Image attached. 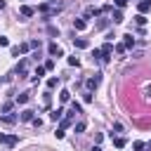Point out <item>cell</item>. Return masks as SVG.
Instances as JSON below:
<instances>
[{"mask_svg":"<svg viewBox=\"0 0 151 151\" xmlns=\"http://www.w3.org/2000/svg\"><path fill=\"white\" fill-rule=\"evenodd\" d=\"M0 9H5V0H0Z\"/></svg>","mask_w":151,"mask_h":151,"instance_id":"f35d334b","label":"cell"},{"mask_svg":"<svg viewBox=\"0 0 151 151\" xmlns=\"http://www.w3.org/2000/svg\"><path fill=\"white\" fill-rule=\"evenodd\" d=\"M113 144H116V149H123V146H125V137H116Z\"/></svg>","mask_w":151,"mask_h":151,"instance_id":"44dd1931","label":"cell"},{"mask_svg":"<svg viewBox=\"0 0 151 151\" xmlns=\"http://www.w3.org/2000/svg\"><path fill=\"white\" fill-rule=\"evenodd\" d=\"M0 120L7 123V125H14V123H17V116H14V113H5V116H0Z\"/></svg>","mask_w":151,"mask_h":151,"instance_id":"7c38bea8","label":"cell"},{"mask_svg":"<svg viewBox=\"0 0 151 151\" xmlns=\"http://www.w3.org/2000/svg\"><path fill=\"white\" fill-rule=\"evenodd\" d=\"M17 142H19L17 134H0V144H5V146H14Z\"/></svg>","mask_w":151,"mask_h":151,"instance_id":"7a4b0ae2","label":"cell"},{"mask_svg":"<svg viewBox=\"0 0 151 151\" xmlns=\"http://www.w3.org/2000/svg\"><path fill=\"white\" fill-rule=\"evenodd\" d=\"M92 151H101V146H99V144H97V146H94V149H92Z\"/></svg>","mask_w":151,"mask_h":151,"instance_id":"74e56055","label":"cell"},{"mask_svg":"<svg viewBox=\"0 0 151 151\" xmlns=\"http://www.w3.org/2000/svg\"><path fill=\"white\" fill-rule=\"evenodd\" d=\"M50 118H52V120H61V118H64V109H54V111L50 113Z\"/></svg>","mask_w":151,"mask_h":151,"instance_id":"9a60e30c","label":"cell"},{"mask_svg":"<svg viewBox=\"0 0 151 151\" xmlns=\"http://www.w3.org/2000/svg\"><path fill=\"white\" fill-rule=\"evenodd\" d=\"M59 123H61V127H59V130H66V127H71V118H68V116H66V118H61Z\"/></svg>","mask_w":151,"mask_h":151,"instance_id":"ffe728a7","label":"cell"},{"mask_svg":"<svg viewBox=\"0 0 151 151\" xmlns=\"http://www.w3.org/2000/svg\"><path fill=\"white\" fill-rule=\"evenodd\" d=\"M52 68H54V61H52V59H50V61H45V71H52Z\"/></svg>","mask_w":151,"mask_h":151,"instance_id":"d6a6232c","label":"cell"},{"mask_svg":"<svg viewBox=\"0 0 151 151\" xmlns=\"http://www.w3.org/2000/svg\"><path fill=\"white\" fill-rule=\"evenodd\" d=\"M35 111H31V109H26V111H21V116H19V120H24V123H31L35 116H33Z\"/></svg>","mask_w":151,"mask_h":151,"instance_id":"8992f818","label":"cell"},{"mask_svg":"<svg viewBox=\"0 0 151 151\" xmlns=\"http://www.w3.org/2000/svg\"><path fill=\"white\" fill-rule=\"evenodd\" d=\"M71 111H73V113L78 116V113H83V106H80L78 101H71Z\"/></svg>","mask_w":151,"mask_h":151,"instance_id":"d6986e66","label":"cell"},{"mask_svg":"<svg viewBox=\"0 0 151 151\" xmlns=\"http://www.w3.org/2000/svg\"><path fill=\"white\" fill-rule=\"evenodd\" d=\"M92 61H101V54H99V50H94V52H92Z\"/></svg>","mask_w":151,"mask_h":151,"instance_id":"f546056e","label":"cell"},{"mask_svg":"<svg viewBox=\"0 0 151 151\" xmlns=\"http://www.w3.org/2000/svg\"><path fill=\"white\" fill-rule=\"evenodd\" d=\"M47 52H50V57H61V54H64V52H61V47H59L57 42H50Z\"/></svg>","mask_w":151,"mask_h":151,"instance_id":"277c9868","label":"cell"},{"mask_svg":"<svg viewBox=\"0 0 151 151\" xmlns=\"http://www.w3.org/2000/svg\"><path fill=\"white\" fill-rule=\"evenodd\" d=\"M47 33H50V35H59V28H57V26H47Z\"/></svg>","mask_w":151,"mask_h":151,"instance_id":"4316f807","label":"cell"},{"mask_svg":"<svg viewBox=\"0 0 151 151\" xmlns=\"http://www.w3.org/2000/svg\"><path fill=\"white\" fill-rule=\"evenodd\" d=\"M42 76H45V66H35V71H33V76H31V80H33V83H38Z\"/></svg>","mask_w":151,"mask_h":151,"instance_id":"5b68a950","label":"cell"},{"mask_svg":"<svg viewBox=\"0 0 151 151\" xmlns=\"http://www.w3.org/2000/svg\"><path fill=\"white\" fill-rule=\"evenodd\" d=\"M26 64H28L26 59H21V61L17 64V73H19V76H26Z\"/></svg>","mask_w":151,"mask_h":151,"instance_id":"5bb4252c","label":"cell"},{"mask_svg":"<svg viewBox=\"0 0 151 151\" xmlns=\"http://www.w3.org/2000/svg\"><path fill=\"white\" fill-rule=\"evenodd\" d=\"M68 99H71V92H68V90H61V92H59V101H61V104H66Z\"/></svg>","mask_w":151,"mask_h":151,"instance_id":"e0dca14e","label":"cell"},{"mask_svg":"<svg viewBox=\"0 0 151 151\" xmlns=\"http://www.w3.org/2000/svg\"><path fill=\"white\" fill-rule=\"evenodd\" d=\"M99 83H101V73H94V76H92V78H90V80H87L85 85H87V90H94V87H97Z\"/></svg>","mask_w":151,"mask_h":151,"instance_id":"3957f363","label":"cell"},{"mask_svg":"<svg viewBox=\"0 0 151 151\" xmlns=\"http://www.w3.org/2000/svg\"><path fill=\"white\" fill-rule=\"evenodd\" d=\"M134 21H137L139 26H144V24H146V17H144V14H137V17H134Z\"/></svg>","mask_w":151,"mask_h":151,"instance_id":"484cf974","label":"cell"},{"mask_svg":"<svg viewBox=\"0 0 151 151\" xmlns=\"http://www.w3.org/2000/svg\"><path fill=\"white\" fill-rule=\"evenodd\" d=\"M111 52H113V45H111V42H104V45H101V50H99V54H101V61H109Z\"/></svg>","mask_w":151,"mask_h":151,"instance_id":"6da1fadb","label":"cell"},{"mask_svg":"<svg viewBox=\"0 0 151 151\" xmlns=\"http://www.w3.org/2000/svg\"><path fill=\"white\" fill-rule=\"evenodd\" d=\"M42 104H45V106H50V104H52V94H50V92H45V94H42Z\"/></svg>","mask_w":151,"mask_h":151,"instance_id":"cb8c5ba5","label":"cell"},{"mask_svg":"<svg viewBox=\"0 0 151 151\" xmlns=\"http://www.w3.org/2000/svg\"><path fill=\"white\" fill-rule=\"evenodd\" d=\"M68 64H71V66H78V64H80V59L73 54V57H68Z\"/></svg>","mask_w":151,"mask_h":151,"instance_id":"83f0119b","label":"cell"},{"mask_svg":"<svg viewBox=\"0 0 151 151\" xmlns=\"http://www.w3.org/2000/svg\"><path fill=\"white\" fill-rule=\"evenodd\" d=\"M31 123H33V127H42V120H40V118H33Z\"/></svg>","mask_w":151,"mask_h":151,"instance_id":"836d02e7","label":"cell"},{"mask_svg":"<svg viewBox=\"0 0 151 151\" xmlns=\"http://www.w3.org/2000/svg\"><path fill=\"white\" fill-rule=\"evenodd\" d=\"M99 14H101V9H97V7H87V9H85V17H87V19H90V17H99Z\"/></svg>","mask_w":151,"mask_h":151,"instance_id":"4fadbf2b","label":"cell"},{"mask_svg":"<svg viewBox=\"0 0 151 151\" xmlns=\"http://www.w3.org/2000/svg\"><path fill=\"white\" fill-rule=\"evenodd\" d=\"M116 52H118V54H125V45H123V42H120V45H116Z\"/></svg>","mask_w":151,"mask_h":151,"instance_id":"1f68e13d","label":"cell"},{"mask_svg":"<svg viewBox=\"0 0 151 151\" xmlns=\"http://www.w3.org/2000/svg\"><path fill=\"white\" fill-rule=\"evenodd\" d=\"M113 2H116V7H125L127 5V0H113Z\"/></svg>","mask_w":151,"mask_h":151,"instance_id":"8d00e7d4","label":"cell"},{"mask_svg":"<svg viewBox=\"0 0 151 151\" xmlns=\"http://www.w3.org/2000/svg\"><path fill=\"white\" fill-rule=\"evenodd\" d=\"M57 85H59V78H50V80H47V87H50V90H54Z\"/></svg>","mask_w":151,"mask_h":151,"instance_id":"603a6c76","label":"cell"},{"mask_svg":"<svg viewBox=\"0 0 151 151\" xmlns=\"http://www.w3.org/2000/svg\"><path fill=\"white\" fill-rule=\"evenodd\" d=\"M137 7H139V12H142V14H146V12H151V0H139V2H137Z\"/></svg>","mask_w":151,"mask_h":151,"instance_id":"52a82bcc","label":"cell"},{"mask_svg":"<svg viewBox=\"0 0 151 151\" xmlns=\"http://www.w3.org/2000/svg\"><path fill=\"white\" fill-rule=\"evenodd\" d=\"M73 28H76V31H85V28H87V21H85V19H73Z\"/></svg>","mask_w":151,"mask_h":151,"instance_id":"30bf717a","label":"cell"},{"mask_svg":"<svg viewBox=\"0 0 151 151\" xmlns=\"http://www.w3.org/2000/svg\"><path fill=\"white\" fill-rule=\"evenodd\" d=\"M83 130H85V123H83V120H80V123H78V125H76V132H83Z\"/></svg>","mask_w":151,"mask_h":151,"instance_id":"d590c367","label":"cell"},{"mask_svg":"<svg viewBox=\"0 0 151 151\" xmlns=\"http://www.w3.org/2000/svg\"><path fill=\"white\" fill-rule=\"evenodd\" d=\"M106 26H109V19H101V21L97 24V28H106Z\"/></svg>","mask_w":151,"mask_h":151,"instance_id":"4dcf8cb0","label":"cell"},{"mask_svg":"<svg viewBox=\"0 0 151 151\" xmlns=\"http://www.w3.org/2000/svg\"><path fill=\"white\" fill-rule=\"evenodd\" d=\"M7 45H9V40H7L5 35H0V47H7Z\"/></svg>","mask_w":151,"mask_h":151,"instance_id":"e575fe53","label":"cell"},{"mask_svg":"<svg viewBox=\"0 0 151 151\" xmlns=\"http://www.w3.org/2000/svg\"><path fill=\"white\" fill-rule=\"evenodd\" d=\"M28 50H31V45H28V42H21V45H19V54H26Z\"/></svg>","mask_w":151,"mask_h":151,"instance_id":"7402d4cb","label":"cell"},{"mask_svg":"<svg viewBox=\"0 0 151 151\" xmlns=\"http://www.w3.org/2000/svg\"><path fill=\"white\" fill-rule=\"evenodd\" d=\"M0 111H2V113H9V111H12V101H5V104L0 106Z\"/></svg>","mask_w":151,"mask_h":151,"instance_id":"d4e9b609","label":"cell"},{"mask_svg":"<svg viewBox=\"0 0 151 151\" xmlns=\"http://www.w3.org/2000/svg\"><path fill=\"white\" fill-rule=\"evenodd\" d=\"M73 45H76L78 50H85V47H90V42H87L85 38H73Z\"/></svg>","mask_w":151,"mask_h":151,"instance_id":"8fae6325","label":"cell"},{"mask_svg":"<svg viewBox=\"0 0 151 151\" xmlns=\"http://www.w3.org/2000/svg\"><path fill=\"white\" fill-rule=\"evenodd\" d=\"M19 14H21V17H33V14H35V9H33V7H28V5H21V7H19Z\"/></svg>","mask_w":151,"mask_h":151,"instance_id":"ba28073f","label":"cell"},{"mask_svg":"<svg viewBox=\"0 0 151 151\" xmlns=\"http://www.w3.org/2000/svg\"><path fill=\"white\" fill-rule=\"evenodd\" d=\"M123 45H125V50L134 47V38H132V33H125V35H123Z\"/></svg>","mask_w":151,"mask_h":151,"instance_id":"9c48e42d","label":"cell"},{"mask_svg":"<svg viewBox=\"0 0 151 151\" xmlns=\"http://www.w3.org/2000/svg\"><path fill=\"white\" fill-rule=\"evenodd\" d=\"M132 149H134V151H144V142H134Z\"/></svg>","mask_w":151,"mask_h":151,"instance_id":"f1b7e54d","label":"cell"},{"mask_svg":"<svg viewBox=\"0 0 151 151\" xmlns=\"http://www.w3.org/2000/svg\"><path fill=\"white\" fill-rule=\"evenodd\" d=\"M28 99H31V94H28V92H21V94L17 97V101H19V104H26Z\"/></svg>","mask_w":151,"mask_h":151,"instance_id":"ac0fdd59","label":"cell"},{"mask_svg":"<svg viewBox=\"0 0 151 151\" xmlns=\"http://www.w3.org/2000/svg\"><path fill=\"white\" fill-rule=\"evenodd\" d=\"M123 19H125V17H123V12H120V9H116V12H113V17H111V21H113V24H120Z\"/></svg>","mask_w":151,"mask_h":151,"instance_id":"2e32d148","label":"cell"}]
</instances>
